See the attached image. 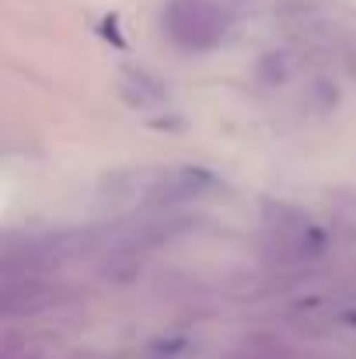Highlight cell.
Instances as JSON below:
<instances>
[{"label":"cell","instance_id":"7a4b0ae2","mask_svg":"<svg viewBox=\"0 0 356 359\" xmlns=\"http://www.w3.org/2000/svg\"><path fill=\"white\" fill-rule=\"evenodd\" d=\"M53 297L46 286L39 283H28V286H11L0 293V314H25V311H39L46 307Z\"/></svg>","mask_w":356,"mask_h":359},{"label":"cell","instance_id":"6da1fadb","mask_svg":"<svg viewBox=\"0 0 356 359\" xmlns=\"http://www.w3.org/2000/svg\"><path fill=\"white\" fill-rule=\"evenodd\" d=\"M237 11L241 0H168L161 25L178 49L210 53L231 35Z\"/></svg>","mask_w":356,"mask_h":359}]
</instances>
